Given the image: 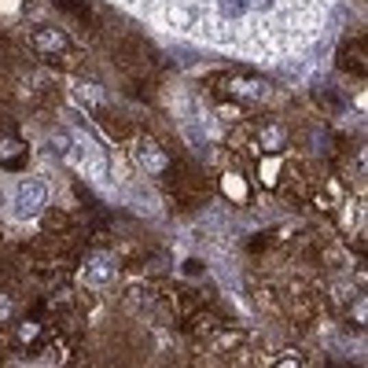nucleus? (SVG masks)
<instances>
[{"label": "nucleus", "mask_w": 368, "mask_h": 368, "mask_svg": "<svg viewBox=\"0 0 368 368\" xmlns=\"http://www.w3.org/2000/svg\"><path fill=\"white\" fill-rule=\"evenodd\" d=\"M0 166L4 170H23L26 166V144L19 136H0Z\"/></svg>", "instance_id": "2"}, {"label": "nucleus", "mask_w": 368, "mask_h": 368, "mask_svg": "<svg viewBox=\"0 0 368 368\" xmlns=\"http://www.w3.org/2000/svg\"><path fill=\"white\" fill-rule=\"evenodd\" d=\"M45 184L41 181H23L19 184V192H15V214L19 217H29V214H37L45 206Z\"/></svg>", "instance_id": "1"}, {"label": "nucleus", "mask_w": 368, "mask_h": 368, "mask_svg": "<svg viewBox=\"0 0 368 368\" xmlns=\"http://www.w3.org/2000/svg\"><path fill=\"white\" fill-rule=\"evenodd\" d=\"M85 276H88V284H107L114 276L111 258H93V262H88V269H85Z\"/></svg>", "instance_id": "4"}, {"label": "nucleus", "mask_w": 368, "mask_h": 368, "mask_svg": "<svg viewBox=\"0 0 368 368\" xmlns=\"http://www.w3.org/2000/svg\"><path fill=\"white\" fill-rule=\"evenodd\" d=\"M343 66H346V71H354V74H365V48L361 45H346L343 48Z\"/></svg>", "instance_id": "6"}, {"label": "nucleus", "mask_w": 368, "mask_h": 368, "mask_svg": "<svg viewBox=\"0 0 368 368\" xmlns=\"http://www.w3.org/2000/svg\"><path fill=\"white\" fill-rule=\"evenodd\" d=\"M273 4V0H254V8H269Z\"/></svg>", "instance_id": "12"}, {"label": "nucleus", "mask_w": 368, "mask_h": 368, "mask_svg": "<svg viewBox=\"0 0 368 368\" xmlns=\"http://www.w3.org/2000/svg\"><path fill=\"white\" fill-rule=\"evenodd\" d=\"M66 147H71V136H66V133H52V151L66 155Z\"/></svg>", "instance_id": "9"}, {"label": "nucleus", "mask_w": 368, "mask_h": 368, "mask_svg": "<svg viewBox=\"0 0 368 368\" xmlns=\"http://www.w3.org/2000/svg\"><path fill=\"white\" fill-rule=\"evenodd\" d=\"M12 313V302H8V298H0V317H8Z\"/></svg>", "instance_id": "11"}, {"label": "nucleus", "mask_w": 368, "mask_h": 368, "mask_svg": "<svg viewBox=\"0 0 368 368\" xmlns=\"http://www.w3.org/2000/svg\"><path fill=\"white\" fill-rule=\"evenodd\" d=\"M34 48H41V52H63L66 37L59 34V29H37V34H34Z\"/></svg>", "instance_id": "3"}, {"label": "nucleus", "mask_w": 368, "mask_h": 368, "mask_svg": "<svg viewBox=\"0 0 368 368\" xmlns=\"http://www.w3.org/2000/svg\"><path fill=\"white\" fill-rule=\"evenodd\" d=\"M140 162H144L151 173H166V166H170V162H166V155L158 151L155 144H144V147H140Z\"/></svg>", "instance_id": "5"}, {"label": "nucleus", "mask_w": 368, "mask_h": 368, "mask_svg": "<svg viewBox=\"0 0 368 368\" xmlns=\"http://www.w3.org/2000/svg\"><path fill=\"white\" fill-rule=\"evenodd\" d=\"M217 8H221L225 19H240L247 8H251V0H217Z\"/></svg>", "instance_id": "7"}, {"label": "nucleus", "mask_w": 368, "mask_h": 368, "mask_svg": "<svg viewBox=\"0 0 368 368\" xmlns=\"http://www.w3.org/2000/svg\"><path fill=\"white\" fill-rule=\"evenodd\" d=\"M317 96H321V103H328V107H335V111H339V107H343V99H339V96L332 93V85H324V88H321V93H317Z\"/></svg>", "instance_id": "8"}, {"label": "nucleus", "mask_w": 368, "mask_h": 368, "mask_svg": "<svg viewBox=\"0 0 368 368\" xmlns=\"http://www.w3.org/2000/svg\"><path fill=\"white\" fill-rule=\"evenodd\" d=\"M59 4H63L66 8V12H71V15H77V19H85L88 12H85V8L82 4H77V0H59Z\"/></svg>", "instance_id": "10"}]
</instances>
